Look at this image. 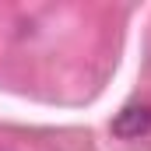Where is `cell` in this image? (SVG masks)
Masks as SVG:
<instances>
[{
  "label": "cell",
  "mask_w": 151,
  "mask_h": 151,
  "mask_svg": "<svg viewBox=\"0 0 151 151\" xmlns=\"http://www.w3.org/2000/svg\"><path fill=\"white\" fill-rule=\"evenodd\" d=\"M148 127H151V109L144 106V109H123L113 130L119 134V137H141Z\"/></svg>",
  "instance_id": "cell-1"
}]
</instances>
